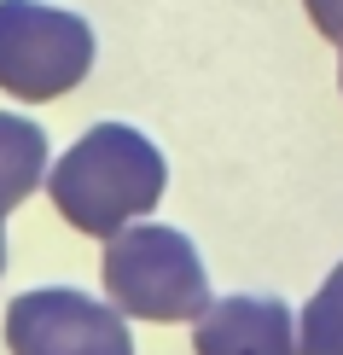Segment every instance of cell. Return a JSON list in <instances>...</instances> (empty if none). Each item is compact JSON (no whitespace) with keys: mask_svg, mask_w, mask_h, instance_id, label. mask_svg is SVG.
Segmentation results:
<instances>
[{"mask_svg":"<svg viewBox=\"0 0 343 355\" xmlns=\"http://www.w3.org/2000/svg\"><path fill=\"white\" fill-rule=\"evenodd\" d=\"M163 181H169L163 152L140 135V128L99 123L53 164L47 192H53L58 216L76 233L116 239L123 227H134V221L163 198Z\"/></svg>","mask_w":343,"mask_h":355,"instance_id":"1","label":"cell"},{"mask_svg":"<svg viewBox=\"0 0 343 355\" xmlns=\"http://www.w3.org/2000/svg\"><path fill=\"white\" fill-rule=\"evenodd\" d=\"M105 297L134 320H198L210 309V274L198 250L175 227H123L105 245Z\"/></svg>","mask_w":343,"mask_h":355,"instance_id":"2","label":"cell"},{"mask_svg":"<svg viewBox=\"0 0 343 355\" xmlns=\"http://www.w3.org/2000/svg\"><path fill=\"white\" fill-rule=\"evenodd\" d=\"M94 64V29L41 0H0V87L12 99H58Z\"/></svg>","mask_w":343,"mask_h":355,"instance_id":"3","label":"cell"},{"mask_svg":"<svg viewBox=\"0 0 343 355\" xmlns=\"http://www.w3.org/2000/svg\"><path fill=\"white\" fill-rule=\"evenodd\" d=\"M6 349L12 355H134V338L111 303L82 291H24L6 309Z\"/></svg>","mask_w":343,"mask_h":355,"instance_id":"4","label":"cell"},{"mask_svg":"<svg viewBox=\"0 0 343 355\" xmlns=\"http://www.w3.org/2000/svg\"><path fill=\"white\" fill-rule=\"evenodd\" d=\"M198 355H297V320L279 297H221L198 315Z\"/></svg>","mask_w":343,"mask_h":355,"instance_id":"5","label":"cell"},{"mask_svg":"<svg viewBox=\"0 0 343 355\" xmlns=\"http://www.w3.org/2000/svg\"><path fill=\"white\" fill-rule=\"evenodd\" d=\"M47 175V135L29 116L0 111V221H6Z\"/></svg>","mask_w":343,"mask_h":355,"instance_id":"6","label":"cell"},{"mask_svg":"<svg viewBox=\"0 0 343 355\" xmlns=\"http://www.w3.org/2000/svg\"><path fill=\"white\" fill-rule=\"evenodd\" d=\"M297 355H343V262L297 320Z\"/></svg>","mask_w":343,"mask_h":355,"instance_id":"7","label":"cell"},{"mask_svg":"<svg viewBox=\"0 0 343 355\" xmlns=\"http://www.w3.org/2000/svg\"><path fill=\"white\" fill-rule=\"evenodd\" d=\"M303 6L326 41H343V0H303Z\"/></svg>","mask_w":343,"mask_h":355,"instance_id":"8","label":"cell"},{"mask_svg":"<svg viewBox=\"0 0 343 355\" xmlns=\"http://www.w3.org/2000/svg\"><path fill=\"white\" fill-rule=\"evenodd\" d=\"M0 268H6V233H0Z\"/></svg>","mask_w":343,"mask_h":355,"instance_id":"9","label":"cell"}]
</instances>
